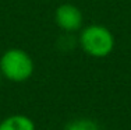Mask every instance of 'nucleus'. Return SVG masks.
I'll return each mask as SVG.
<instances>
[{
	"label": "nucleus",
	"instance_id": "obj_1",
	"mask_svg": "<svg viewBox=\"0 0 131 130\" xmlns=\"http://www.w3.org/2000/svg\"><path fill=\"white\" fill-rule=\"evenodd\" d=\"M80 45L85 53L92 57H106L114 49V36L112 31L101 24H91L80 34Z\"/></svg>",
	"mask_w": 131,
	"mask_h": 130
},
{
	"label": "nucleus",
	"instance_id": "obj_2",
	"mask_svg": "<svg viewBox=\"0 0 131 130\" xmlns=\"http://www.w3.org/2000/svg\"><path fill=\"white\" fill-rule=\"evenodd\" d=\"M34 60L25 51L18 48L7 49L0 57V70L3 77L14 83L27 81L34 73Z\"/></svg>",
	"mask_w": 131,
	"mask_h": 130
},
{
	"label": "nucleus",
	"instance_id": "obj_3",
	"mask_svg": "<svg viewBox=\"0 0 131 130\" xmlns=\"http://www.w3.org/2000/svg\"><path fill=\"white\" fill-rule=\"evenodd\" d=\"M54 21L59 25V28L63 29L64 32H75L81 29L84 23L82 13L77 6L70 4V3H64L60 4L54 11Z\"/></svg>",
	"mask_w": 131,
	"mask_h": 130
},
{
	"label": "nucleus",
	"instance_id": "obj_4",
	"mask_svg": "<svg viewBox=\"0 0 131 130\" xmlns=\"http://www.w3.org/2000/svg\"><path fill=\"white\" fill-rule=\"evenodd\" d=\"M0 130H35V123L25 115H11L0 122Z\"/></svg>",
	"mask_w": 131,
	"mask_h": 130
},
{
	"label": "nucleus",
	"instance_id": "obj_5",
	"mask_svg": "<svg viewBox=\"0 0 131 130\" xmlns=\"http://www.w3.org/2000/svg\"><path fill=\"white\" fill-rule=\"evenodd\" d=\"M66 130H99V127L92 120L80 119V120H75V122L70 123Z\"/></svg>",
	"mask_w": 131,
	"mask_h": 130
},
{
	"label": "nucleus",
	"instance_id": "obj_6",
	"mask_svg": "<svg viewBox=\"0 0 131 130\" xmlns=\"http://www.w3.org/2000/svg\"><path fill=\"white\" fill-rule=\"evenodd\" d=\"M2 77H3V74H2V70H0V84H2Z\"/></svg>",
	"mask_w": 131,
	"mask_h": 130
}]
</instances>
